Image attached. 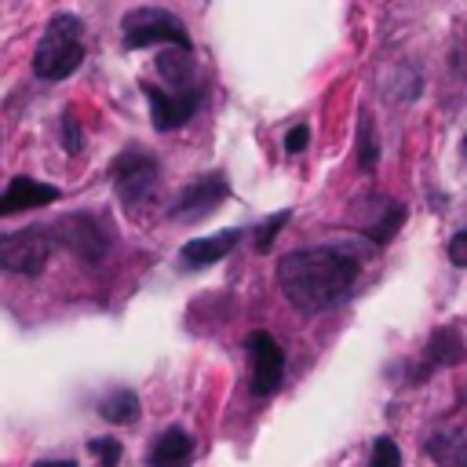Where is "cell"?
Returning <instances> with one entry per match:
<instances>
[{"instance_id":"6da1fadb","label":"cell","mask_w":467,"mask_h":467,"mask_svg":"<svg viewBox=\"0 0 467 467\" xmlns=\"http://www.w3.org/2000/svg\"><path fill=\"white\" fill-rule=\"evenodd\" d=\"M358 274L361 259L347 244H306L277 259V285L303 314H325L339 306L354 292Z\"/></svg>"},{"instance_id":"7a4b0ae2","label":"cell","mask_w":467,"mask_h":467,"mask_svg":"<svg viewBox=\"0 0 467 467\" xmlns=\"http://www.w3.org/2000/svg\"><path fill=\"white\" fill-rule=\"evenodd\" d=\"M84 62V22L69 11L47 18L44 36L33 51V73L40 80H66Z\"/></svg>"},{"instance_id":"3957f363","label":"cell","mask_w":467,"mask_h":467,"mask_svg":"<svg viewBox=\"0 0 467 467\" xmlns=\"http://www.w3.org/2000/svg\"><path fill=\"white\" fill-rule=\"evenodd\" d=\"M120 36H124V47L128 51H139V47H153V44H179V47H193L190 44V33H186V22L168 11V7H131L124 18H120Z\"/></svg>"},{"instance_id":"277c9868","label":"cell","mask_w":467,"mask_h":467,"mask_svg":"<svg viewBox=\"0 0 467 467\" xmlns=\"http://www.w3.org/2000/svg\"><path fill=\"white\" fill-rule=\"evenodd\" d=\"M109 179L117 186V197L128 204V208H139L146 201H153L157 193V182H161V164L150 150L142 146H128L113 157L109 164Z\"/></svg>"},{"instance_id":"5b68a950","label":"cell","mask_w":467,"mask_h":467,"mask_svg":"<svg viewBox=\"0 0 467 467\" xmlns=\"http://www.w3.org/2000/svg\"><path fill=\"white\" fill-rule=\"evenodd\" d=\"M55 234H47L44 226H26V230H7L0 237V266L7 274H22V277H36L51 255Z\"/></svg>"},{"instance_id":"8992f818","label":"cell","mask_w":467,"mask_h":467,"mask_svg":"<svg viewBox=\"0 0 467 467\" xmlns=\"http://www.w3.org/2000/svg\"><path fill=\"white\" fill-rule=\"evenodd\" d=\"M55 241L66 244L77 259L84 263H102L109 255V234L106 226L99 223V215H88V212H73V215H62L55 226H51Z\"/></svg>"},{"instance_id":"52a82bcc","label":"cell","mask_w":467,"mask_h":467,"mask_svg":"<svg viewBox=\"0 0 467 467\" xmlns=\"http://www.w3.org/2000/svg\"><path fill=\"white\" fill-rule=\"evenodd\" d=\"M244 350H248V361H252V394L255 398H270L285 379V350H281V343L266 328H255V332H248Z\"/></svg>"},{"instance_id":"ba28073f","label":"cell","mask_w":467,"mask_h":467,"mask_svg":"<svg viewBox=\"0 0 467 467\" xmlns=\"http://www.w3.org/2000/svg\"><path fill=\"white\" fill-rule=\"evenodd\" d=\"M142 95H146V102H150L153 128H157V131H175V128H182V124L201 109L204 88L193 84V88H182V91H164V88L142 80Z\"/></svg>"},{"instance_id":"9c48e42d","label":"cell","mask_w":467,"mask_h":467,"mask_svg":"<svg viewBox=\"0 0 467 467\" xmlns=\"http://www.w3.org/2000/svg\"><path fill=\"white\" fill-rule=\"evenodd\" d=\"M230 197V182L223 171H208V175H197L190 186H182V193L175 197L171 204V219H182V223H193V219H204L212 215L223 201Z\"/></svg>"},{"instance_id":"30bf717a","label":"cell","mask_w":467,"mask_h":467,"mask_svg":"<svg viewBox=\"0 0 467 467\" xmlns=\"http://www.w3.org/2000/svg\"><path fill=\"white\" fill-rule=\"evenodd\" d=\"M58 197H62V190L51 186V182H40V179H29V175H11V182L0 193V215H18L26 208H44V204H55Z\"/></svg>"},{"instance_id":"8fae6325","label":"cell","mask_w":467,"mask_h":467,"mask_svg":"<svg viewBox=\"0 0 467 467\" xmlns=\"http://www.w3.org/2000/svg\"><path fill=\"white\" fill-rule=\"evenodd\" d=\"M241 234H244V230L234 226V230H219V234H204V237H190V241L179 248V263H182V270H204V266L226 259V255L237 248Z\"/></svg>"},{"instance_id":"7c38bea8","label":"cell","mask_w":467,"mask_h":467,"mask_svg":"<svg viewBox=\"0 0 467 467\" xmlns=\"http://www.w3.org/2000/svg\"><path fill=\"white\" fill-rule=\"evenodd\" d=\"M153 62H157V73L171 84V91H182V88L201 84V80H197V58H193V47L164 44V51H157Z\"/></svg>"},{"instance_id":"4fadbf2b","label":"cell","mask_w":467,"mask_h":467,"mask_svg":"<svg viewBox=\"0 0 467 467\" xmlns=\"http://www.w3.org/2000/svg\"><path fill=\"white\" fill-rule=\"evenodd\" d=\"M193 456V438L182 427H168L157 434L150 449V467H186Z\"/></svg>"},{"instance_id":"5bb4252c","label":"cell","mask_w":467,"mask_h":467,"mask_svg":"<svg viewBox=\"0 0 467 467\" xmlns=\"http://www.w3.org/2000/svg\"><path fill=\"white\" fill-rule=\"evenodd\" d=\"M463 361V339L452 325H441L431 332L427 339V350H423V372L431 368H449V365H460Z\"/></svg>"},{"instance_id":"9a60e30c","label":"cell","mask_w":467,"mask_h":467,"mask_svg":"<svg viewBox=\"0 0 467 467\" xmlns=\"http://www.w3.org/2000/svg\"><path fill=\"white\" fill-rule=\"evenodd\" d=\"M427 452L438 467H467V431L463 427H441L431 434Z\"/></svg>"},{"instance_id":"2e32d148","label":"cell","mask_w":467,"mask_h":467,"mask_svg":"<svg viewBox=\"0 0 467 467\" xmlns=\"http://www.w3.org/2000/svg\"><path fill=\"white\" fill-rule=\"evenodd\" d=\"M354 146H358V168L372 171L379 164V135H376V120H372L368 109L358 113V139H354Z\"/></svg>"},{"instance_id":"e0dca14e","label":"cell","mask_w":467,"mask_h":467,"mask_svg":"<svg viewBox=\"0 0 467 467\" xmlns=\"http://www.w3.org/2000/svg\"><path fill=\"white\" fill-rule=\"evenodd\" d=\"M99 416L106 423H135L139 420V394L135 390H109L99 401Z\"/></svg>"},{"instance_id":"ac0fdd59","label":"cell","mask_w":467,"mask_h":467,"mask_svg":"<svg viewBox=\"0 0 467 467\" xmlns=\"http://www.w3.org/2000/svg\"><path fill=\"white\" fill-rule=\"evenodd\" d=\"M401 223H405V208H401L398 201H387V204H383V215L365 226V237L376 241V244H387V241L401 230Z\"/></svg>"},{"instance_id":"d6986e66","label":"cell","mask_w":467,"mask_h":467,"mask_svg":"<svg viewBox=\"0 0 467 467\" xmlns=\"http://www.w3.org/2000/svg\"><path fill=\"white\" fill-rule=\"evenodd\" d=\"M292 219V208H281V212H274L259 230H255V252H266L274 241H277V234L285 230V223Z\"/></svg>"},{"instance_id":"ffe728a7","label":"cell","mask_w":467,"mask_h":467,"mask_svg":"<svg viewBox=\"0 0 467 467\" xmlns=\"http://www.w3.org/2000/svg\"><path fill=\"white\" fill-rule=\"evenodd\" d=\"M58 131H62V150H66L69 157H77L80 146H84V139H80V124H77L73 109H62V117H58Z\"/></svg>"},{"instance_id":"44dd1931","label":"cell","mask_w":467,"mask_h":467,"mask_svg":"<svg viewBox=\"0 0 467 467\" xmlns=\"http://www.w3.org/2000/svg\"><path fill=\"white\" fill-rule=\"evenodd\" d=\"M88 449L99 456V467H117V463H120V452H124V449H120V441H117V438H109V434H106V438H91V441H88Z\"/></svg>"},{"instance_id":"7402d4cb","label":"cell","mask_w":467,"mask_h":467,"mask_svg":"<svg viewBox=\"0 0 467 467\" xmlns=\"http://www.w3.org/2000/svg\"><path fill=\"white\" fill-rule=\"evenodd\" d=\"M368 467H401V452H398V445H394V438H376V445H372V460H368Z\"/></svg>"},{"instance_id":"603a6c76","label":"cell","mask_w":467,"mask_h":467,"mask_svg":"<svg viewBox=\"0 0 467 467\" xmlns=\"http://www.w3.org/2000/svg\"><path fill=\"white\" fill-rule=\"evenodd\" d=\"M306 142H310V128H306V124H296V128H288V135H285V153H288V157H292V153H303Z\"/></svg>"},{"instance_id":"cb8c5ba5","label":"cell","mask_w":467,"mask_h":467,"mask_svg":"<svg viewBox=\"0 0 467 467\" xmlns=\"http://www.w3.org/2000/svg\"><path fill=\"white\" fill-rule=\"evenodd\" d=\"M449 259L452 266H467V226L449 237Z\"/></svg>"},{"instance_id":"d4e9b609","label":"cell","mask_w":467,"mask_h":467,"mask_svg":"<svg viewBox=\"0 0 467 467\" xmlns=\"http://www.w3.org/2000/svg\"><path fill=\"white\" fill-rule=\"evenodd\" d=\"M33 467H77L73 460H36Z\"/></svg>"},{"instance_id":"484cf974","label":"cell","mask_w":467,"mask_h":467,"mask_svg":"<svg viewBox=\"0 0 467 467\" xmlns=\"http://www.w3.org/2000/svg\"><path fill=\"white\" fill-rule=\"evenodd\" d=\"M463 157H467V135H463Z\"/></svg>"}]
</instances>
